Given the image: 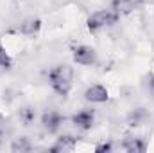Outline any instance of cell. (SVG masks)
I'll return each mask as SVG.
<instances>
[{"instance_id": "30bf717a", "label": "cell", "mask_w": 154, "mask_h": 153, "mask_svg": "<svg viewBox=\"0 0 154 153\" xmlns=\"http://www.w3.org/2000/svg\"><path fill=\"white\" fill-rule=\"evenodd\" d=\"M109 9H113L116 15L122 18V16L131 15V13H133L134 9H138V7H136V4H134L133 0H111Z\"/></svg>"}, {"instance_id": "8fae6325", "label": "cell", "mask_w": 154, "mask_h": 153, "mask_svg": "<svg viewBox=\"0 0 154 153\" xmlns=\"http://www.w3.org/2000/svg\"><path fill=\"white\" fill-rule=\"evenodd\" d=\"M147 119H149V114H147V110H145V108H136V110L129 112L127 119H125V122H127V126H129V128H138V126L145 124V121H147Z\"/></svg>"}, {"instance_id": "8992f818", "label": "cell", "mask_w": 154, "mask_h": 153, "mask_svg": "<svg viewBox=\"0 0 154 153\" xmlns=\"http://www.w3.org/2000/svg\"><path fill=\"white\" fill-rule=\"evenodd\" d=\"M84 99L91 105H104L109 101V90L100 85V83H95V85H90L86 90H84Z\"/></svg>"}, {"instance_id": "3957f363", "label": "cell", "mask_w": 154, "mask_h": 153, "mask_svg": "<svg viewBox=\"0 0 154 153\" xmlns=\"http://www.w3.org/2000/svg\"><path fill=\"white\" fill-rule=\"evenodd\" d=\"M39 124H41V128H43L45 133L57 135L61 132L63 124H65V115L61 114V112H57V110H54V108L45 110L43 114L39 115Z\"/></svg>"}, {"instance_id": "9a60e30c", "label": "cell", "mask_w": 154, "mask_h": 153, "mask_svg": "<svg viewBox=\"0 0 154 153\" xmlns=\"http://www.w3.org/2000/svg\"><path fill=\"white\" fill-rule=\"evenodd\" d=\"M145 85H147V90L151 94V97L154 99V72H149L145 77Z\"/></svg>"}, {"instance_id": "e0dca14e", "label": "cell", "mask_w": 154, "mask_h": 153, "mask_svg": "<svg viewBox=\"0 0 154 153\" xmlns=\"http://www.w3.org/2000/svg\"><path fill=\"white\" fill-rule=\"evenodd\" d=\"M5 142V132H4V126H0V148L4 146Z\"/></svg>"}, {"instance_id": "ba28073f", "label": "cell", "mask_w": 154, "mask_h": 153, "mask_svg": "<svg viewBox=\"0 0 154 153\" xmlns=\"http://www.w3.org/2000/svg\"><path fill=\"white\" fill-rule=\"evenodd\" d=\"M77 142H79V137L65 133V135H59V137L56 139V142H54V144L48 148V151H52V153L74 151V150L77 148Z\"/></svg>"}, {"instance_id": "2e32d148", "label": "cell", "mask_w": 154, "mask_h": 153, "mask_svg": "<svg viewBox=\"0 0 154 153\" xmlns=\"http://www.w3.org/2000/svg\"><path fill=\"white\" fill-rule=\"evenodd\" d=\"M113 142L111 141H108V142H100V144H97L95 146V151H99V153H102V151H113Z\"/></svg>"}, {"instance_id": "9c48e42d", "label": "cell", "mask_w": 154, "mask_h": 153, "mask_svg": "<svg viewBox=\"0 0 154 153\" xmlns=\"http://www.w3.org/2000/svg\"><path fill=\"white\" fill-rule=\"evenodd\" d=\"M122 150L127 153H145L147 151V141L143 137L125 135L122 141Z\"/></svg>"}, {"instance_id": "277c9868", "label": "cell", "mask_w": 154, "mask_h": 153, "mask_svg": "<svg viewBox=\"0 0 154 153\" xmlns=\"http://www.w3.org/2000/svg\"><path fill=\"white\" fill-rule=\"evenodd\" d=\"M72 60L81 67H91L97 63V50L90 45H75L72 47Z\"/></svg>"}, {"instance_id": "7a4b0ae2", "label": "cell", "mask_w": 154, "mask_h": 153, "mask_svg": "<svg viewBox=\"0 0 154 153\" xmlns=\"http://www.w3.org/2000/svg\"><path fill=\"white\" fill-rule=\"evenodd\" d=\"M120 22V16L116 15L113 9H99L95 13H91L86 20V27L90 33H100V31H106L109 27H113Z\"/></svg>"}, {"instance_id": "52a82bcc", "label": "cell", "mask_w": 154, "mask_h": 153, "mask_svg": "<svg viewBox=\"0 0 154 153\" xmlns=\"http://www.w3.org/2000/svg\"><path fill=\"white\" fill-rule=\"evenodd\" d=\"M39 31H41V20H39L38 16H27L16 27V33L22 34V36H27V38L36 36Z\"/></svg>"}, {"instance_id": "ac0fdd59", "label": "cell", "mask_w": 154, "mask_h": 153, "mask_svg": "<svg viewBox=\"0 0 154 153\" xmlns=\"http://www.w3.org/2000/svg\"><path fill=\"white\" fill-rule=\"evenodd\" d=\"M134 4H136V7H140V5H143V4H147L149 0H133Z\"/></svg>"}, {"instance_id": "7c38bea8", "label": "cell", "mask_w": 154, "mask_h": 153, "mask_svg": "<svg viewBox=\"0 0 154 153\" xmlns=\"http://www.w3.org/2000/svg\"><path fill=\"white\" fill-rule=\"evenodd\" d=\"M11 151L14 153H27V151H32V142L27 139V137H16V139H13V142H11Z\"/></svg>"}, {"instance_id": "4fadbf2b", "label": "cell", "mask_w": 154, "mask_h": 153, "mask_svg": "<svg viewBox=\"0 0 154 153\" xmlns=\"http://www.w3.org/2000/svg\"><path fill=\"white\" fill-rule=\"evenodd\" d=\"M16 117H18L20 124H23V126H31V124L36 121V110L31 108V106H23V108L18 110Z\"/></svg>"}, {"instance_id": "5bb4252c", "label": "cell", "mask_w": 154, "mask_h": 153, "mask_svg": "<svg viewBox=\"0 0 154 153\" xmlns=\"http://www.w3.org/2000/svg\"><path fill=\"white\" fill-rule=\"evenodd\" d=\"M13 67V58L9 56V52L5 50L4 45H0V72L2 70H7Z\"/></svg>"}, {"instance_id": "6da1fadb", "label": "cell", "mask_w": 154, "mask_h": 153, "mask_svg": "<svg viewBox=\"0 0 154 153\" xmlns=\"http://www.w3.org/2000/svg\"><path fill=\"white\" fill-rule=\"evenodd\" d=\"M48 85L57 96L68 97L74 85V67H70L68 63H59L52 67L48 70Z\"/></svg>"}, {"instance_id": "5b68a950", "label": "cell", "mask_w": 154, "mask_h": 153, "mask_svg": "<svg viewBox=\"0 0 154 153\" xmlns=\"http://www.w3.org/2000/svg\"><path fill=\"white\" fill-rule=\"evenodd\" d=\"M72 124L75 126L79 132H90L93 126H95V121H97V114L95 110L91 108H82L70 117Z\"/></svg>"}]
</instances>
